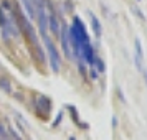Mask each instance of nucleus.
Returning a JSON list of instances; mask_svg holds the SVG:
<instances>
[{"instance_id": "f257e3e1", "label": "nucleus", "mask_w": 147, "mask_h": 140, "mask_svg": "<svg viewBox=\"0 0 147 140\" xmlns=\"http://www.w3.org/2000/svg\"><path fill=\"white\" fill-rule=\"evenodd\" d=\"M43 38H45V41H47V48H48V51H50V56H51V64H53V69H55V71H58V68H60V58H58V53L55 51L53 43L48 40L47 36H43Z\"/></svg>"}, {"instance_id": "f03ea898", "label": "nucleus", "mask_w": 147, "mask_h": 140, "mask_svg": "<svg viewBox=\"0 0 147 140\" xmlns=\"http://www.w3.org/2000/svg\"><path fill=\"white\" fill-rule=\"evenodd\" d=\"M68 33H69V31L65 28V30H63V48H65V53L69 56V54H71V50L68 48Z\"/></svg>"}, {"instance_id": "7ed1b4c3", "label": "nucleus", "mask_w": 147, "mask_h": 140, "mask_svg": "<svg viewBox=\"0 0 147 140\" xmlns=\"http://www.w3.org/2000/svg\"><path fill=\"white\" fill-rule=\"evenodd\" d=\"M50 21H51L53 33H58V21H56V17H55V15H51V17H50Z\"/></svg>"}, {"instance_id": "20e7f679", "label": "nucleus", "mask_w": 147, "mask_h": 140, "mask_svg": "<svg viewBox=\"0 0 147 140\" xmlns=\"http://www.w3.org/2000/svg\"><path fill=\"white\" fill-rule=\"evenodd\" d=\"M0 87H2V89H5V91H10V84H8V81L7 79H0Z\"/></svg>"}]
</instances>
